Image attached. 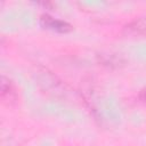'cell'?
Segmentation results:
<instances>
[{
	"instance_id": "cell-4",
	"label": "cell",
	"mask_w": 146,
	"mask_h": 146,
	"mask_svg": "<svg viewBox=\"0 0 146 146\" xmlns=\"http://www.w3.org/2000/svg\"><path fill=\"white\" fill-rule=\"evenodd\" d=\"M100 62L106 65V66H111V67H119L122 64V60L120 59V57L112 55V54H106V55H100Z\"/></svg>"
},
{
	"instance_id": "cell-2",
	"label": "cell",
	"mask_w": 146,
	"mask_h": 146,
	"mask_svg": "<svg viewBox=\"0 0 146 146\" xmlns=\"http://www.w3.org/2000/svg\"><path fill=\"white\" fill-rule=\"evenodd\" d=\"M1 99L7 105L15 104L17 100V92L13 83L9 81V79L2 76L1 78Z\"/></svg>"
},
{
	"instance_id": "cell-5",
	"label": "cell",
	"mask_w": 146,
	"mask_h": 146,
	"mask_svg": "<svg viewBox=\"0 0 146 146\" xmlns=\"http://www.w3.org/2000/svg\"><path fill=\"white\" fill-rule=\"evenodd\" d=\"M141 97H143V99L146 100V90H144V91L141 92Z\"/></svg>"
},
{
	"instance_id": "cell-3",
	"label": "cell",
	"mask_w": 146,
	"mask_h": 146,
	"mask_svg": "<svg viewBox=\"0 0 146 146\" xmlns=\"http://www.w3.org/2000/svg\"><path fill=\"white\" fill-rule=\"evenodd\" d=\"M128 33L131 34H145L146 33V18H141L138 21H133L129 25L125 26Z\"/></svg>"
},
{
	"instance_id": "cell-1",
	"label": "cell",
	"mask_w": 146,
	"mask_h": 146,
	"mask_svg": "<svg viewBox=\"0 0 146 146\" xmlns=\"http://www.w3.org/2000/svg\"><path fill=\"white\" fill-rule=\"evenodd\" d=\"M40 23L43 27H47V29H50L52 31H57L60 33H66L72 30V25L68 24L67 22L54 18L49 15H42L40 18Z\"/></svg>"
}]
</instances>
